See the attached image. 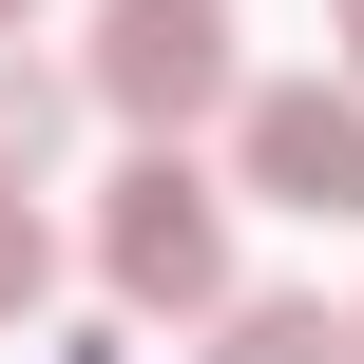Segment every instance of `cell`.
<instances>
[{"mask_svg": "<svg viewBox=\"0 0 364 364\" xmlns=\"http://www.w3.org/2000/svg\"><path fill=\"white\" fill-rule=\"evenodd\" d=\"M346 346H364V326H346Z\"/></svg>", "mask_w": 364, "mask_h": 364, "instance_id": "9c48e42d", "label": "cell"}, {"mask_svg": "<svg viewBox=\"0 0 364 364\" xmlns=\"http://www.w3.org/2000/svg\"><path fill=\"white\" fill-rule=\"evenodd\" d=\"M326 19H346V77H364V0H326Z\"/></svg>", "mask_w": 364, "mask_h": 364, "instance_id": "52a82bcc", "label": "cell"}, {"mask_svg": "<svg viewBox=\"0 0 364 364\" xmlns=\"http://www.w3.org/2000/svg\"><path fill=\"white\" fill-rule=\"evenodd\" d=\"M211 364H364V346L307 307V288H230V307H211Z\"/></svg>", "mask_w": 364, "mask_h": 364, "instance_id": "277c9868", "label": "cell"}, {"mask_svg": "<svg viewBox=\"0 0 364 364\" xmlns=\"http://www.w3.org/2000/svg\"><path fill=\"white\" fill-rule=\"evenodd\" d=\"M19 19H38V0H0V38H19Z\"/></svg>", "mask_w": 364, "mask_h": 364, "instance_id": "ba28073f", "label": "cell"}, {"mask_svg": "<svg viewBox=\"0 0 364 364\" xmlns=\"http://www.w3.org/2000/svg\"><path fill=\"white\" fill-rule=\"evenodd\" d=\"M38 288H58V250H38V211H19V192H0V326H19V307H38Z\"/></svg>", "mask_w": 364, "mask_h": 364, "instance_id": "8992f818", "label": "cell"}, {"mask_svg": "<svg viewBox=\"0 0 364 364\" xmlns=\"http://www.w3.org/2000/svg\"><path fill=\"white\" fill-rule=\"evenodd\" d=\"M77 96H96V77H38V58L0 38V192H19V173H38L58 134H77Z\"/></svg>", "mask_w": 364, "mask_h": 364, "instance_id": "5b68a950", "label": "cell"}, {"mask_svg": "<svg viewBox=\"0 0 364 364\" xmlns=\"http://www.w3.org/2000/svg\"><path fill=\"white\" fill-rule=\"evenodd\" d=\"M230 154H250L269 211L346 230L364 211V77H250V96H230Z\"/></svg>", "mask_w": 364, "mask_h": 364, "instance_id": "3957f363", "label": "cell"}, {"mask_svg": "<svg viewBox=\"0 0 364 364\" xmlns=\"http://www.w3.org/2000/svg\"><path fill=\"white\" fill-rule=\"evenodd\" d=\"M115 115H154V134H192V115H230L250 96V58H230V0H96V58H77Z\"/></svg>", "mask_w": 364, "mask_h": 364, "instance_id": "7a4b0ae2", "label": "cell"}, {"mask_svg": "<svg viewBox=\"0 0 364 364\" xmlns=\"http://www.w3.org/2000/svg\"><path fill=\"white\" fill-rule=\"evenodd\" d=\"M96 269H115V307H173V326L230 307V192L154 134V154L115 173V211H96Z\"/></svg>", "mask_w": 364, "mask_h": 364, "instance_id": "6da1fadb", "label": "cell"}]
</instances>
